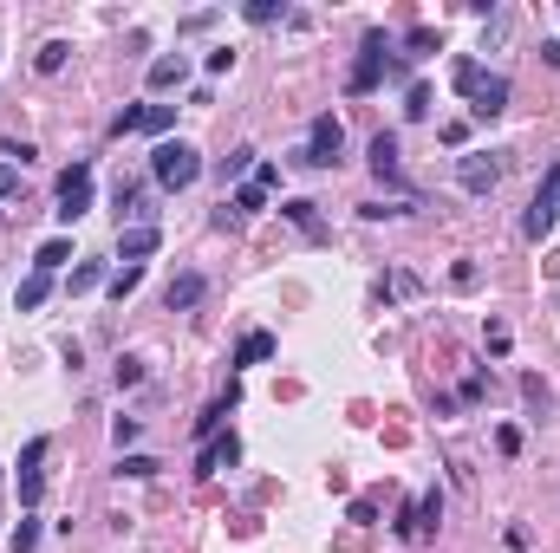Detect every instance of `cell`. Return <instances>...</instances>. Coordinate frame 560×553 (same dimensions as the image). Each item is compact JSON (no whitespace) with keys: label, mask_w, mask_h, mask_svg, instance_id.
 <instances>
[{"label":"cell","mask_w":560,"mask_h":553,"mask_svg":"<svg viewBox=\"0 0 560 553\" xmlns=\"http://www.w3.org/2000/svg\"><path fill=\"white\" fill-rule=\"evenodd\" d=\"M150 176L163 189H189L195 176H203V156H195V144H183V137H163V144L150 150Z\"/></svg>","instance_id":"cell-1"},{"label":"cell","mask_w":560,"mask_h":553,"mask_svg":"<svg viewBox=\"0 0 560 553\" xmlns=\"http://www.w3.org/2000/svg\"><path fill=\"white\" fill-rule=\"evenodd\" d=\"M339 150H346V124L332 118H313V130H306V144L294 150V163H313V170H332V163H339Z\"/></svg>","instance_id":"cell-2"},{"label":"cell","mask_w":560,"mask_h":553,"mask_svg":"<svg viewBox=\"0 0 560 553\" xmlns=\"http://www.w3.org/2000/svg\"><path fill=\"white\" fill-rule=\"evenodd\" d=\"M554 221H560V163L547 170V183L535 189V202H528V215H521V235H528V241H541Z\"/></svg>","instance_id":"cell-3"},{"label":"cell","mask_w":560,"mask_h":553,"mask_svg":"<svg viewBox=\"0 0 560 553\" xmlns=\"http://www.w3.org/2000/svg\"><path fill=\"white\" fill-rule=\"evenodd\" d=\"M456 183L469 189V196H489V189L501 183V156H495V150H463V163H456Z\"/></svg>","instance_id":"cell-4"},{"label":"cell","mask_w":560,"mask_h":553,"mask_svg":"<svg viewBox=\"0 0 560 553\" xmlns=\"http://www.w3.org/2000/svg\"><path fill=\"white\" fill-rule=\"evenodd\" d=\"M92 209V163H72L59 176V221H78Z\"/></svg>","instance_id":"cell-5"},{"label":"cell","mask_w":560,"mask_h":553,"mask_svg":"<svg viewBox=\"0 0 560 553\" xmlns=\"http://www.w3.org/2000/svg\"><path fill=\"white\" fill-rule=\"evenodd\" d=\"M384 72H391V59H384V33H366V46H358V66H352L346 85H352V92H372Z\"/></svg>","instance_id":"cell-6"},{"label":"cell","mask_w":560,"mask_h":553,"mask_svg":"<svg viewBox=\"0 0 560 553\" xmlns=\"http://www.w3.org/2000/svg\"><path fill=\"white\" fill-rule=\"evenodd\" d=\"M170 118H176V104H137V111H118V118H111V137H124V130L163 137V130H170Z\"/></svg>","instance_id":"cell-7"},{"label":"cell","mask_w":560,"mask_h":553,"mask_svg":"<svg viewBox=\"0 0 560 553\" xmlns=\"http://www.w3.org/2000/svg\"><path fill=\"white\" fill-rule=\"evenodd\" d=\"M40 462H46V436H33V442L20 450V502H26V508H33L40 495H46V482H40Z\"/></svg>","instance_id":"cell-8"},{"label":"cell","mask_w":560,"mask_h":553,"mask_svg":"<svg viewBox=\"0 0 560 553\" xmlns=\"http://www.w3.org/2000/svg\"><path fill=\"white\" fill-rule=\"evenodd\" d=\"M150 215H157V209H150L144 189H137V183H118V228H157Z\"/></svg>","instance_id":"cell-9"},{"label":"cell","mask_w":560,"mask_h":553,"mask_svg":"<svg viewBox=\"0 0 560 553\" xmlns=\"http://www.w3.org/2000/svg\"><path fill=\"white\" fill-rule=\"evenodd\" d=\"M203 293H209L203 273H176V281L163 287V307H170V313H189V307H203Z\"/></svg>","instance_id":"cell-10"},{"label":"cell","mask_w":560,"mask_h":553,"mask_svg":"<svg viewBox=\"0 0 560 553\" xmlns=\"http://www.w3.org/2000/svg\"><path fill=\"white\" fill-rule=\"evenodd\" d=\"M157 247H163V235H157V228H118V261H131V267H137V261H150Z\"/></svg>","instance_id":"cell-11"},{"label":"cell","mask_w":560,"mask_h":553,"mask_svg":"<svg viewBox=\"0 0 560 553\" xmlns=\"http://www.w3.org/2000/svg\"><path fill=\"white\" fill-rule=\"evenodd\" d=\"M501 104H509V78H501V72H489L483 85H475V104H469V111H475V118H495Z\"/></svg>","instance_id":"cell-12"},{"label":"cell","mask_w":560,"mask_h":553,"mask_svg":"<svg viewBox=\"0 0 560 553\" xmlns=\"http://www.w3.org/2000/svg\"><path fill=\"white\" fill-rule=\"evenodd\" d=\"M261 170V150L255 144H235L229 156H221V183H241V176H255Z\"/></svg>","instance_id":"cell-13"},{"label":"cell","mask_w":560,"mask_h":553,"mask_svg":"<svg viewBox=\"0 0 560 553\" xmlns=\"http://www.w3.org/2000/svg\"><path fill=\"white\" fill-rule=\"evenodd\" d=\"M235 456H241V442H235V436H215L209 450H203V468H195V476H215V468H229Z\"/></svg>","instance_id":"cell-14"},{"label":"cell","mask_w":560,"mask_h":553,"mask_svg":"<svg viewBox=\"0 0 560 553\" xmlns=\"http://www.w3.org/2000/svg\"><path fill=\"white\" fill-rule=\"evenodd\" d=\"M183 72H189V59H183V52L157 59V66H150V92H170V85H183Z\"/></svg>","instance_id":"cell-15"},{"label":"cell","mask_w":560,"mask_h":553,"mask_svg":"<svg viewBox=\"0 0 560 553\" xmlns=\"http://www.w3.org/2000/svg\"><path fill=\"white\" fill-rule=\"evenodd\" d=\"M372 170L378 176H398V137H391V130L372 137Z\"/></svg>","instance_id":"cell-16"},{"label":"cell","mask_w":560,"mask_h":553,"mask_svg":"<svg viewBox=\"0 0 560 553\" xmlns=\"http://www.w3.org/2000/svg\"><path fill=\"white\" fill-rule=\"evenodd\" d=\"M46 293H52V273H26V281H20V313H33V307H46Z\"/></svg>","instance_id":"cell-17"},{"label":"cell","mask_w":560,"mask_h":553,"mask_svg":"<svg viewBox=\"0 0 560 553\" xmlns=\"http://www.w3.org/2000/svg\"><path fill=\"white\" fill-rule=\"evenodd\" d=\"M261 358H274V332H248L241 352H235V365H261Z\"/></svg>","instance_id":"cell-18"},{"label":"cell","mask_w":560,"mask_h":553,"mask_svg":"<svg viewBox=\"0 0 560 553\" xmlns=\"http://www.w3.org/2000/svg\"><path fill=\"white\" fill-rule=\"evenodd\" d=\"M92 287H104V261H78L72 281H66V293H92Z\"/></svg>","instance_id":"cell-19"},{"label":"cell","mask_w":560,"mask_h":553,"mask_svg":"<svg viewBox=\"0 0 560 553\" xmlns=\"http://www.w3.org/2000/svg\"><path fill=\"white\" fill-rule=\"evenodd\" d=\"M157 468H163L157 456H118V476H131V482H150Z\"/></svg>","instance_id":"cell-20"},{"label":"cell","mask_w":560,"mask_h":553,"mask_svg":"<svg viewBox=\"0 0 560 553\" xmlns=\"http://www.w3.org/2000/svg\"><path fill=\"white\" fill-rule=\"evenodd\" d=\"M450 78H456V92H463V98H475V85H483L489 72L475 66V59H456V72H450Z\"/></svg>","instance_id":"cell-21"},{"label":"cell","mask_w":560,"mask_h":553,"mask_svg":"<svg viewBox=\"0 0 560 553\" xmlns=\"http://www.w3.org/2000/svg\"><path fill=\"white\" fill-rule=\"evenodd\" d=\"M280 215H287V221H300L306 235H320V215H313V202H280Z\"/></svg>","instance_id":"cell-22"},{"label":"cell","mask_w":560,"mask_h":553,"mask_svg":"<svg viewBox=\"0 0 560 553\" xmlns=\"http://www.w3.org/2000/svg\"><path fill=\"white\" fill-rule=\"evenodd\" d=\"M66 261H72V241H46V247H40V273L66 267Z\"/></svg>","instance_id":"cell-23"},{"label":"cell","mask_w":560,"mask_h":553,"mask_svg":"<svg viewBox=\"0 0 560 553\" xmlns=\"http://www.w3.org/2000/svg\"><path fill=\"white\" fill-rule=\"evenodd\" d=\"M66 52H72L66 40H46V46H40V72H59V66H66Z\"/></svg>","instance_id":"cell-24"},{"label":"cell","mask_w":560,"mask_h":553,"mask_svg":"<svg viewBox=\"0 0 560 553\" xmlns=\"http://www.w3.org/2000/svg\"><path fill=\"white\" fill-rule=\"evenodd\" d=\"M7 547H14V553H33V547H40V521H20Z\"/></svg>","instance_id":"cell-25"},{"label":"cell","mask_w":560,"mask_h":553,"mask_svg":"<svg viewBox=\"0 0 560 553\" xmlns=\"http://www.w3.org/2000/svg\"><path fill=\"white\" fill-rule=\"evenodd\" d=\"M137 281H144V267H124L118 281H111V299H124V293H137Z\"/></svg>","instance_id":"cell-26"},{"label":"cell","mask_w":560,"mask_h":553,"mask_svg":"<svg viewBox=\"0 0 560 553\" xmlns=\"http://www.w3.org/2000/svg\"><path fill=\"white\" fill-rule=\"evenodd\" d=\"M521 391H528V404H535V410H547V404H554V397H547V384H541V378H521Z\"/></svg>","instance_id":"cell-27"},{"label":"cell","mask_w":560,"mask_h":553,"mask_svg":"<svg viewBox=\"0 0 560 553\" xmlns=\"http://www.w3.org/2000/svg\"><path fill=\"white\" fill-rule=\"evenodd\" d=\"M248 20L267 26V20H280V7H274V0H248Z\"/></svg>","instance_id":"cell-28"},{"label":"cell","mask_w":560,"mask_h":553,"mask_svg":"<svg viewBox=\"0 0 560 553\" xmlns=\"http://www.w3.org/2000/svg\"><path fill=\"white\" fill-rule=\"evenodd\" d=\"M384 293H391V299H411V293H417V281H411V273H391Z\"/></svg>","instance_id":"cell-29"},{"label":"cell","mask_w":560,"mask_h":553,"mask_svg":"<svg viewBox=\"0 0 560 553\" xmlns=\"http://www.w3.org/2000/svg\"><path fill=\"white\" fill-rule=\"evenodd\" d=\"M14 189H20V163H0V202H7Z\"/></svg>","instance_id":"cell-30"},{"label":"cell","mask_w":560,"mask_h":553,"mask_svg":"<svg viewBox=\"0 0 560 553\" xmlns=\"http://www.w3.org/2000/svg\"><path fill=\"white\" fill-rule=\"evenodd\" d=\"M111 436H118V456H124V442H137V417H118V424H111Z\"/></svg>","instance_id":"cell-31"},{"label":"cell","mask_w":560,"mask_h":553,"mask_svg":"<svg viewBox=\"0 0 560 553\" xmlns=\"http://www.w3.org/2000/svg\"><path fill=\"white\" fill-rule=\"evenodd\" d=\"M404 111H411V118H430V92H424V85H411V104H404Z\"/></svg>","instance_id":"cell-32"},{"label":"cell","mask_w":560,"mask_h":553,"mask_svg":"<svg viewBox=\"0 0 560 553\" xmlns=\"http://www.w3.org/2000/svg\"><path fill=\"white\" fill-rule=\"evenodd\" d=\"M404 46H411V52H430V46H437V33H430V26H411V40H404Z\"/></svg>","instance_id":"cell-33"}]
</instances>
